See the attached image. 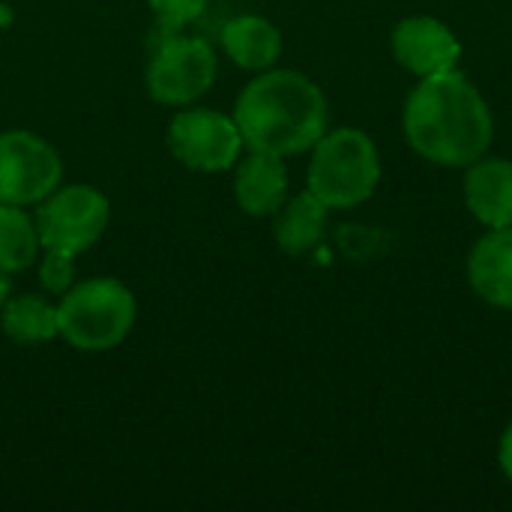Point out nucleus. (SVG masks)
I'll list each match as a JSON object with an SVG mask.
<instances>
[{"label":"nucleus","instance_id":"nucleus-14","mask_svg":"<svg viewBox=\"0 0 512 512\" xmlns=\"http://www.w3.org/2000/svg\"><path fill=\"white\" fill-rule=\"evenodd\" d=\"M327 210L330 207L309 189L288 198L276 210V225H273L279 249L288 252V255L312 252L327 234Z\"/></svg>","mask_w":512,"mask_h":512},{"label":"nucleus","instance_id":"nucleus-4","mask_svg":"<svg viewBox=\"0 0 512 512\" xmlns=\"http://www.w3.org/2000/svg\"><path fill=\"white\" fill-rule=\"evenodd\" d=\"M135 324V297L117 279H90L60 294L57 327L78 351H111Z\"/></svg>","mask_w":512,"mask_h":512},{"label":"nucleus","instance_id":"nucleus-13","mask_svg":"<svg viewBox=\"0 0 512 512\" xmlns=\"http://www.w3.org/2000/svg\"><path fill=\"white\" fill-rule=\"evenodd\" d=\"M222 48L240 69L264 72L282 54V33L261 15H237L222 27Z\"/></svg>","mask_w":512,"mask_h":512},{"label":"nucleus","instance_id":"nucleus-18","mask_svg":"<svg viewBox=\"0 0 512 512\" xmlns=\"http://www.w3.org/2000/svg\"><path fill=\"white\" fill-rule=\"evenodd\" d=\"M72 276H75L72 255H63L57 249H45V258H42V267H39L42 288L51 291V294H66L72 288Z\"/></svg>","mask_w":512,"mask_h":512},{"label":"nucleus","instance_id":"nucleus-19","mask_svg":"<svg viewBox=\"0 0 512 512\" xmlns=\"http://www.w3.org/2000/svg\"><path fill=\"white\" fill-rule=\"evenodd\" d=\"M498 465H501L504 477L512 483V423L507 426L504 438H501V447H498Z\"/></svg>","mask_w":512,"mask_h":512},{"label":"nucleus","instance_id":"nucleus-5","mask_svg":"<svg viewBox=\"0 0 512 512\" xmlns=\"http://www.w3.org/2000/svg\"><path fill=\"white\" fill-rule=\"evenodd\" d=\"M111 207L108 198L87 183L54 189L39 201L36 234L42 249H57L63 255H81L90 249L108 228Z\"/></svg>","mask_w":512,"mask_h":512},{"label":"nucleus","instance_id":"nucleus-17","mask_svg":"<svg viewBox=\"0 0 512 512\" xmlns=\"http://www.w3.org/2000/svg\"><path fill=\"white\" fill-rule=\"evenodd\" d=\"M147 3H150V9L156 12L159 24H162L168 33H174V30L192 24L195 18H201L210 0H147Z\"/></svg>","mask_w":512,"mask_h":512},{"label":"nucleus","instance_id":"nucleus-9","mask_svg":"<svg viewBox=\"0 0 512 512\" xmlns=\"http://www.w3.org/2000/svg\"><path fill=\"white\" fill-rule=\"evenodd\" d=\"M390 45H393L396 63H402L417 78L450 72V69H456V63L462 57V45H459L456 33L444 21L429 18V15H411V18L399 21Z\"/></svg>","mask_w":512,"mask_h":512},{"label":"nucleus","instance_id":"nucleus-6","mask_svg":"<svg viewBox=\"0 0 512 512\" xmlns=\"http://www.w3.org/2000/svg\"><path fill=\"white\" fill-rule=\"evenodd\" d=\"M60 177V156L45 138L27 129L0 132V204H39L57 189Z\"/></svg>","mask_w":512,"mask_h":512},{"label":"nucleus","instance_id":"nucleus-15","mask_svg":"<svg viewBox=\"0 0 512 512\" xmlns=\"http://www.w3.org/2000/svg\"><path fill=\"white\" fill-rule=\"evenodd\" d=\"M0 327L3 333L18 345H39L54 336H60L57 327V306L48 303L39 294L9 297L0 309Z\"/></svg>","mask_w":512,"mask_h":512},{"label":"nucleus","instance_id":"nucleus-11","mask_svg":"<svg viewBox=\"0 0 512 512\" xmlns=\"http://www.w3.org/2000/svg\"><path fill=\"white\" fill-rule=\"evenodd\" d=\"M468 282L480 300L512 309V225L489 228L468 255Z\"/></svg>","mask_w":512,"mask_h":512},{"label":"nucleus","instance_id":"nucleus-7","mask_svg":"<svg viewBox=\"0 0 512 512\" xmlns=\"http://www.w3.org/2000/svg\"><path fill=\"white\" fill-rule=\"evenodd\" d=\"M216 54L198 36H168L147 66V90L162 105H189L210 90Z\"/></svg>","mask_w":512,"mask_h":512},{"label":"nucleus","instance_id":"nucleus-20","mask_svg":"<svg viewBox=\"0 0 512 512\" xmlns=\"http://www.w3.org/2000/svg\"><path fill=\"white\" fill-rule=\"evenodd\" d=\"M9 291H12V282H9L6 270H0V309H3V303L9 300Z\"/></svg>","mask_w":512,"mask_h":512},{"label":"nucleus","instance_id":"nucleus-1","mask_svg":"<svg viewBox=\"0 0 512 512\" xmlns=\"http://www.w3.org/2000/svg\"><path fill=\"white\" fill-rule=\"evenodd\" d=\"M402 126L414 153L447 168H468L495 141L492 108L459 69L420 78L405 102Z\"/></svg>","mask_w":512,"mask_h":512},{"label":"nucleus","instance_id":"nucleus-2","mask_svg":"<svg viewBox=\"0 0 512 512\" xmlns=\"http://www.w3.org/2000/svg\"><path fill=\"white\" fill-rule=\"evenodd\" d=\"M234 120L249 150L294 156L327 132V99L303 72L264 69L240 90Z\"/></svg>","mask_w":512,"mask_h":512},{"label":"nucleus","instance_id":"nucleus-10","mask_svg":"<svg viewBox=\"0 0 512 512\" xmlns=\"http://www.w3.org/2000/svg\"><path fill=\"white\" fill-rule=\"evenodd\" d=\"M465 204L486 228L512 225V162L501 156H480L465 174Z\"/></svg>","mask_w":512,"mask_h":512},{"label":"nucleus","instance_id":"nucleus-3","mask_svg":"<svg viewBox=\"0 0 512 512\" xmlns=\"http://www.w3.org/2000/svg\"><path fill=\"white\" fill-rule=\"evenodd\" d=\"M381 180V156L375 141L354 126L324 132L312 147L309 192L330 210H348L369 201Z\"/></svg>","mask_w":512,"mask_h":512},{"label":"nucleus","instance_id":"nucleus-8","mask_svg":"<svg viewBox=\"0 0 512 512\" xmlns=\"http://www.w3.org/2000/svg\"><path fill=\"white\" fill-rule=\"evenodd\" d=\"M168 147L192 171H228L246 144L234 117L210 108H186L168 126Z\"/></svg>","mask_w":512,"mask_h":512},{"label":"nucleus","instance_id":"nucleus-16","mask_svg":"<svg viewBox=\"0 0 512 512\" xmlns=\"http://www.w3.org/2000/svg\"><path fill=\"white\" fill-rule=\"evenodd\" d=\"M39 234L36 222L24 213V207L0 204V270L18 273L36 261Z\"/></svg>","mask_w":512,"mask_h":512},{"label":"nucleus","instance_id":"nucleus-12","mask_svg":"<svg viewBox=\"0 0 512 512\" xmlns=\"http://www.w3.org/2000/svg\"><path fill=\"white\" fill-rule=\"evenodd\" d=\"M288 195L285 156L252 150L234 174V198L249 216H273Z\"/></svg>","mask_w":512,"mask_h":512}]
</instances>
